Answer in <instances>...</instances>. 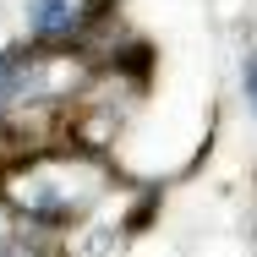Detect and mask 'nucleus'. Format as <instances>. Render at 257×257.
<instances>
[{
	"label": "nucleus",
	"instance_id": "f257e3e1",
	"mask_svg": "<svg viewBox=\"0 0 257 257\" xmlns=\"http://www.w3.org/2000/svg\"><path fill=\"white\" fill-rule=\"evenodd\" d=\"M104 192V170L82 154H60V159H39L28 170H17L6 181V197L22 208L28 219H77L82 208Z\"/></svg>",
	"mask_w": 257,
	"mask_h": 257
},
{
	"label": "nucleus",
	"instance_id": "f03ea898",
	"mask_svg": "<svg viewBox=\"0 0 257 257\" xmlns=\"http://www.w3.org/2000/svg\"><path fill=\"white\" fill-rule=\"evenodd\" d=\"M71 28H77L71 0H33V6H28V33H39V39H60V33H71Z\"/></svg>",
	"mask_w": 257,
	"mask_h": 257
},
{
	"label": "nucleus",
	"instance_id": "7ed1b4c3",
	"mask_svg": "<svg viewBox=\"0 0 257 257\" xmlns=\"http://www.w3.org/2000/svg\"><path fill=\"white\" fill-rule=\"evenodd\" d=\"M33 82V66L22 60V55H0V109L11 99H22V88Z\"/></svg>",
	"mask_w": 257,
	"mask_h": 257
},
{
	"label": "nucleus",
	"instance_id": "20e7f679",
	"mask_svg": "<svg viewBox=\"0 0 257 257\" xmlns=\"http://www.w3.org/2000/svg\"><path fill=\"white\" fill-rule=\"evenodd\" d=\"M241 82H246V104H252V115H257V55L246 50V60H241Z\"/></svg>",
	"mask_w": 257,
	"mask_h": 257
},
{
	"label": "nucleus",
	"instance_id": "39448f33",
	"mask_svg": "<svg viewBox=\"0 0 257 257\" xmlns=\"http://www.w3.org/2000/svg\"><path fill=\"white\" fill-rule=\"evenodd\" d=\"M0 257H39V252H28V246H6Z\"/></svg>",
	"mask_w": 257,
	"mask_h": 257
}]
</instances>
